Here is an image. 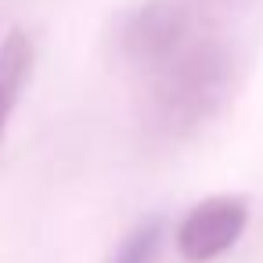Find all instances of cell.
Returning <instances> with one entry per match:
<instances>
[{
    "mask_svg": "<svg viewBox=\"0 0 263 263\" xmlns=\"http://www.w3.org/2000/svg\"><path fill=\"white\" fill-rule=\"evenodd\" d=\"M231 62L220 44H187L155 69L152 119L166 134H184L205 123L227 94Z\"/></svg>",
    "mask_w": 263,
    "mask_h": 263,
    "instance_id": "1",
    "label": "cell"
},
{
    "mask_svg": "<svg viewBox=\"0 0 263 263\" xmlns=\"http://www.w3.org/2000/svg\"><path fill=\"white\" fill-rule=\"evenodd\" d=\"M249 223V198L245 195H213L187 209L177 223V252L187 263H209L238 245Z\"/></svg>",
    "mask_w": 263,
    "mask_h": 263,
    "instance_id": "2",
    "label": "cell"
},
{
    "mask_svg": "<svg viewBox=\"0 0 263 263\" xmlns=\"http://www.w3.org/2000/svg\"><path fill=\"white\" fill-rule=\"evenodd\" d=\"M187 36H191V18L180 4H173V0H148L123 26V51L130 62L159 69L180 47H187Z\"/></svg>",
    "mask_w": 263,
    "mask_h": 263,
    "instance_id": "3",
    "label": "cell"
},
{
    "mask_svg": "<svg viewBox=\"0 0 263 263\" xmlns=\"http://www.w3.org/2000/svg\"><path fill=\"white\" fill-rule=\"evenodd\" d=\"M29 76H33V40L22 29H11L0 40V137L8 130L11 112L18 108Z\"/></svg>",
    "mask_w": 263,
    "mask_h": 263,
    "instance_id": "4",
    "label": "cell"
},
{
    "mask_svg": "<svg viewBox=\"0 0 263 263\" xmlns=\"http://www.w3.org/2000/svg\"><path fill=\"white\" fill-rule=\"evenodd\" d=\"M159 249H162V220L148 216V220H141L116 245V252L108 256V263H155Z\"/></svg>",
    "mask_w": 263,
    "mask_h": 263,
    "instance_id": "5",
    "label": "cell"
}]
</instances>
